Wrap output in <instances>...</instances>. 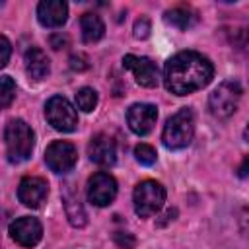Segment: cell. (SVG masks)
Wrapping results in <instances>:
<instances>
[{"label": "cell", "mask_w": 249, "mask_h": 249, "mask_svg": "<svg viewBox=\"0 0 249 249\" xmlns=\"http://www.w3.org/2000/svg\"><path fill=\"white\" fill-rule=\"evenodd\" d=\"M214 66L208 56L196 51H181L163 66V86L173 95H189L210 84Z\"/></svg>", "instance_id": "cell-1"}, {"label": "cell", "mask_w": 249, "mask_h": 249, "mask_svg": "<svg viewBox=\"0 0 249 249\" xmlns=\"http://www.w3.org/2000/svg\"><path fill=\"white\" fill-rule=\"evenodd\" d=\"M4 144H6V156L12 163L25 161L29 160L35 148V132L25 121L12 119L4 128Z\"/></svg>", "instance_id": "cell-2"}, {"label": "cell", "mask_w": 249, "mask_h": 249, "mask_svg": "<svg viewBox=\"0 0 249 249\" xmlns=\"http://www.w3.org/2000/svg\"><path fill=\"white\" fill-rule=\"evenodd\" d=\"M193 136H195V115L189 107H183L175 115H171L161 130V142L169 150L187 148Z\"/></svg>", "instance_id": "cell-3"}, {"label": "cell", "mask_w": 249, "mask_h": 249, "mask_svg": "<svg viewBox=\"0 0 249 249\" xmlns=\"http://www.w3.org/2000/svg\"><path fill=\"white\" fill-rule=\"evenodd\" d=\"M241 84L237 80H224L208 97V109L212 117L224 121L230 119L241 101Z\"/></svg>", "instance_id": "cell-4"}, {"label": "cell", "mask_w": 249, "mask_h": 249, "mask_svg": "<svg viewBox=\"0 0 249 249\" xmlns=\"http://www.w3.org/2000/svg\"><path fill=\"white\" fill-rule=\"evenodd\" d=\"M132 202H134V212L140 218H150L161 210V206L165 202V189L161 183H158L154 179L140 181L134 187Z\"/></svg>", "instance_id": "cell-5"}, {"label": "cell", "mask_w": 249, "mask_h": 249, "mask_svg": "<svg viewBox=\"0 0 249 249\" xmlns=\"http://www.w3.org/2000/svg\"><path fill=\"white\" fill-rule=\"evenodd\" d=\"M45 117L58 132H74L78 128V113L74 105L62 95H53L45 103Z\"/></svg>", "instance_id": "cell-6"}, {"label": "cell", "mask_w": 249, "mask_h": 249, "mask_svg": "<svg viewBox=\"0 0 249 249\" xmlns=\"http://www.w3.org/2000/svg\"><path fill=\"white\" fill-rule=\"evenodd\" d=\"M78 161V150L68 140H54L45 150V163L54 173H68Z\"/></svg>", "instance_id": "cell-7"}, {"label": "cell", "mask_w": 249, "mask_h": 249, "mask_svg": "<svg viewBox=\"0 0 249 249\" xmlns=\"http://www.w3.org/2000/svg\"><path fill=\"white\" fill-rule=\"evenodd\" d=\"M117 196V181L105 171H97L88 179V200L93 206H109Z\"/></svg>", "instance_id": "cell-8"}, {"label": "cell", "mask_w": 249, "mask_h": 249, "mask_svg": "<svg viewBox=\"0 0 249 249\" xmlns=\"http://www.w3.org/2000/svg\"><path fill=\"white\" fill-rule=\"evenodd\" d=\"M123 66L130 70L134 76L136 84L142 88H156L160 84V72L158 66L148 58V56H138V54H126L123 58Z\"/></svg>", "instance_id": "cell-9"}, {"label": "cell", "mask_w": 249, "mask_h": 249, "mask_svg": "<svg viewBox=\"0 0 249 249\" xmlns=\"http://www.w3.org/2000/svg\"><path fill=\"white\" fill-rule=\"evenodd\" d=\"M10 235L21 247H35L43 237V226L33 216H21L10 224Z\"/></svg>", "instance_id": "cell-10"}, {"label": "cell", "mask_w": 249, "mask_h": 249, "mask_svg": "<svg viewBox=\"0 0 249 249\" xmlns=\"http://www.w3.org/2000/svg\"><path fill=\"white\" fill-rule=\"evenodd\" d=\"M49 195V183L43 177L27 175L18 185V198L27 208H39Z\"/></svg>", "instance_id": "cell-11"}, {"label": "cell", "mask_w": 249, "mask_h": 249, "mask_svg": "<svg viewBox=\"0 0 249 249\" xmlns=\"http://www.w3.org/2000/svg\"><path fill=\"white\" fill-rule=\"evenodd\" d=\"M156 119H158V109L152 103H134L126 111L128 128L138 136H146L154 128Z\"/></svg>", "instance_id": "cell-12"}, {"label": "cell", "mask_w": 249, "mask_h": 249, "mask_svg": "<svg viewBox=\"0 0 249 249\" xmlns=\"http://www.w3.org/2000/svg\"><path fill=\"white\" fill-rule=\"evenodd\" d=\"M88 156L93 163L101 167H111L117 161V144L109 134L97 132L88 144Z\"/></svg>", "instance_id": "cell-13"}, {"label": "cell", "mask_w": 249, "mask_h": 249, "mask_svg": "<svg viewBox=\"0 0 249 249\" xmlns=\"http://www.w3.org/2000/svg\"><path fill=\"white\" fill-rule=\"evenodd\" d=\"M37 19L43 27H60L68 19V4L62 0H43L37 6Z\"/></svg>", "instance_id": "cell-14"}, {"label": "cell", "mask_w": 249, "mask_h": 249, "mask_svg": "<svg viewBox=\"0 0 249 249\" xmlns=\"http://www.w3.org/2000/svg\"><path fill=\"white\" fill-rule=\"evenodd\" d=\"M23 62H25V72L29 74V78L33 80H43L49 76L51 72V62L49 56L45 54L43 49L39 47H29L23 54Z\"/></svg>", "instance_id": "cell-15"}, {"label": "cell", "mask_w": 249, "mask_h": 249, "mask_svg": "<svg viewBox=\"0 0 249 249\" xmlns=\"http://www.w3.org/2000/svg\"><path fill=\"white\" fill-rule=\"evenodd\" d=\"M80 29H82V39L86 43H97L105 35V23L97 14L86 12L80 18Z\"/></svg>", "instance_id": "cell-16"}, {"label": "cell", "mask_w": 249, "mask_h": 249, "mask_svg": "<svg viewBox=\"0 0 249 249\" xmlns=\"http://www.w3.org/2000/svg\"><path fill=\"white\" fill-rule=\"evenodd\" d=\"M62 200H64V208H66V216H68L70 224L76 226V228L86 226V212H84V208L80 204V196L72 189V185H66L64 195H62Z\"/></svg>", "instance_id": "cell-17"}, {"label": "cell", "mask_w": 249, "mask_h": 249, "mask_svg": "<svg viewBox=\"0 0 249 249\" xmlns=\"http://www.w3.org/2000/svg\"><path fill=\"white\" fill-rule=\"evenodd\" d=\"M163 19H165V23H169L177 29H189L196 23V12L191 10L189 6H177V8L167 10Z\"/></svg>", "instance_id": "cell-18"}, {"label": "cell", "mask_w": 249, "mask_h": 249, "mask_svg": "<svg viewBox=\"0 0 249 249\" xmlns=\"http://www.w3.org/2000/svg\"><path fill=\"white\" fill-rule=\"evenodd\" d=\"M97 101H99V97H97V91H95L93 88H82V89H78V93H76V105H78V109H82L84 113H91V111L95 109Z\"/></svg>", "instance_id": "cell-19"}, {"label": "cell", "mask_w": 249, "mask_h": 249, "mask_svg": "<svg viewBox=\"0 0 249 249\" xmlns=\"http://www.w3.org/2000/svg\"><path fill=\"white\" fill-rule=\"evenodd\" d=\"M14 97H16V84H14V80L10 76H2V80H0V105L6 109L12 103Z\"/></svg>", "instance_id": "cell-20"}, {"label": "cell", "mask_w": 249, "mask_h": 249, "mask_svg": "<svg viewBox=\"0 0 249 249\" xmlns=\"http://www.w3.org/2000/svg\"><path fill=\"white\" fill-rule=\"evenodd\" d=\"M134 158L142 165H154L156 160H158V154H156V150L150 144H138L134 148Z\"/></svg>", "instance_id": "cell-21"}, {"label": "cell", "mask_w": 249, "mask_h": 249, "mask_svg": "<svg viewBox=\"0 0 249 249\" xmlns=\"http://www.w3.org/2000/svg\"><path fill=\"white\" fill-rule=\"evenodd\" d=\"M113 239H115V243H117L121 249H132V247L136 245V239H134L130 233H124V231H117V233L113 235Z\"/></svg>", "instance_id": "cell-22"}, {"label": "cell", "mask_w": 249, "mask_h": 249, "mask_svg": "<svg viewBox=\"0 0 249 249\" xmlns=\"http://www.w3.org/2000/svg\"><path fill=\"white\" fill-rule=\"evenodd\" d=\"M148 35H150V21H148V18L136 19V23H134V37L136 39H146Z\"/></svg>", "instance_id": "cell-23"}, {"label": "cell", "mask_w": 249, "mask_h": 249, "mask_svg": "<svg viewBox=\"0 0 249 249\" xmlns=\"http://www.w3.org/2000/svg\"><path fill=\"white\" fill-rule=\"evenodd\" d=\"M0 51H2V56H0V66L4 68L6 64H8V60H10V53H12V47H10V41H8V37H0Z\"/></svg>", "instance_id": "cell-24"}, {"label": "cell", "mask_w": 249, "mask_h": 249, "mask_svg": "<svg viewBox=\"0 0 249 249\" xmlns=\"http://www.w3.org/2000/svg\"><path fill=\"white\" fill-rule=\"evenodd\" d=\"M237 175L241 177V179H245V177H249V154L241 160V163L237 165Z\"/></svg>", "instance_id": "cell-25"}, {"label": "cell", "mask_w": 249, "mask_h": 249, "mask_svg": "<svg viewBox=\"0 0 249 249\" xmlns=\"http://www.w3.org/2000/svg\"><path fill=\"white\" fill-rule=\"evenodd\" d=\"M243 136H245V140H247V142H249V124H247V128H245V130H243Z\"/></svg>", "instance_id": "cell-26"}]
</instances>
